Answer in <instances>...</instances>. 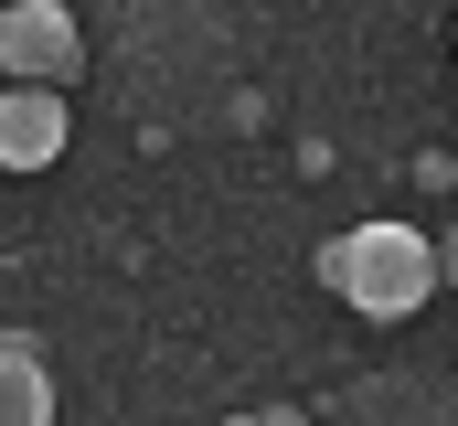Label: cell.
<instances>
[{"mask_svg": "<svg viewBox=\"0 0 458 426\" xmlns=\"http://www.w3.org/2000/svg\"><path fill=\"white\" fill-rule=\"evenodd\" d=\"M320 277H331V299H352L362 320H416L437 299V245L416 234V224H352L320 245Z\"/></svg>", "mask_w": 458, "mask_h": 426, "instance_id": "6da1fadb", "label": "cell"}, {"mask_svg": "<svg viewBox=\"0 0 458 426\" xmlns=\"http://www.w3.org/2000/svg\"><path fill=\"white\" fill-rule=\"evenodd\" d=\"M0 64H11L21 86H75V64H86L75 11H64V0H11V11H0Z\"/></svg>", "mask_w": 458, "mask_h": 426, "instance_id": "7a4b0ae2", "label": "cell"}, {"mask_svg": "<svg viewBox=\"0 0 458 426\" xmlns=\"http://www.w3.org/2000/svg\"><path fill=\"white\" fill-rule=\"evenodd\" d=\"M64 160V86H11L0 97V171Z\"/></svg>", "mask_w": 458, "mask_h": 426, "instance_id": "3957f363", "label": "cell"}, {"mask_svg": "<svg viewBox=\"0 0 458 426\" xmlns=\"http://www.w3.org/2000/svg\"><path fill=\"white\" fill-rule=\"evenodd\" d=\"M0 416L11 426L54 416V384H43V352H32V341H0Z\"/></svg>", "mask_w": 458, "mask_h": 426, "instance_id": "277c9868", "label": "cell"}, {"mask_svg": "<svg viewBox=\"0 0 458 426\" xmlns=\"http://www.w3.org/2000/svg\"><path fill=\"white\" fill-rule=\"evenodd\" d=\"M437 277H458V234H448V256H437Z\"/></svg>", "mask_w": 458, "mask_h": 426, "instance_id": "5b68a950", "label": "cell"}]
</instances>
